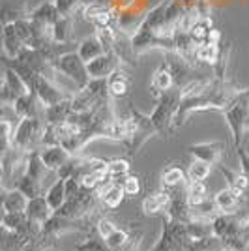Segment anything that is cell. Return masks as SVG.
Listing matches in <instances>:
<instances>
[{"label": "cell", "mask_w": 249, "mask_h": 251, "mask_svg": "<svg viewBox=\"0 0 249 251\" xmlns=\"http://www.w3.org/2000/svg\"><path fill=\"white\" fill-rule=\"evenodd\" d=\"M197 21L187 11L184 0H159L152 10L145 15L141 26L131 36V45L137 54L161 49L174 52V34L178 28L189 30Z\"/></svg>", "instance_id": "1"}, {"label": "cell", "mask_w": 249, "mask_h": 251, "mask_svg": "<svg viewBox=\"0 0 249 251\" xmlns=\"http://www.w3.org/2000/svg\"><path fill=\"white\" fill-rule=\"evenodd\" d=\"M182 101V90L174 86L173 90H169L165 94H161L157 98V105L154 109V113L150 115L152 122L156 126L157 135L161 137H171L174 131V116Z\"/></svg>", "instance_id": "2"}, {"label": "cell", "mask_w": 249, "mask_h": 251, "mask_svg": "<svg viewBox=\"0 0 249 251\" xmlns=\"http://www.w3.org/2000/svg\"><path fill=\"white\" fill-rule=\"evenodd\" d=\"M127 118H129V135L125 139L124 147L127 148V152L131 156H137V152L145 147L152 137L157 135V129L150 115H145L137 109H131Z\"/></svg>", "instance_id": "3"}, {"label": "cell", "mask_w": 249, "mask_h": 251, "mask_svg": "<svg viewBox=\"0 0 249 251\" xmlns=\"http://www.w3.org/2000/svg\"><path fill=\"white\" fill-rule=\"evenodd\" d=\"M45 122L43 118H21L13 131V148L23 152H36L43 148Z\"/></svg>", "instance_id": "4"}, {"label": "cell", "mask_w": 249, "mask_h": 251, "mask_svg": "<svg viewBox=\"0 0 249 251\" xmlns=\"http://www.w3.org/2000/svg\"><path fill=\"white\" fill-rule=\"evenodd\" d=\"M54 70L60 75H64L66 79H70L77 90H83L86 84L90 83V74H88V66L81 58V54L77 51L70 52H60L54 60H52Z\"/></svg>", "instance_id": "5"}, {"label": "cell", "mask_w": 249, "mask_h": 251, "mask_svg": "<svg viewBox=\"0 0 249 251\" xmlns=\"http://www.w3.org/2000/svg\"><path fill=\"white\" fill-rule=\"evenodd\" d=\"M189 244H191V238L187 234L186 223L174 221L169 216H165L163 227H161V236L156 246L152 248V251H186Z\"/></svg>", "instance_id": "6"}, {"label": "cell", "mask_w": 249, "mask_h": 251, "mask_svg": "<svg viewBox=\"0 0 249 251\" xmlns=\"http://www.w3.org/2000/svg\"><path fill=\"white\" fill-rule=\"evenodd\" d=\"M223 115H225V120L230 127L234 148H238L242 145L244 133H246V120L249 116V88H244V92L232 101V105Z\"/></svg>", "instance_id": "7"}, {"label": "cell", "mask_w": 249, "mask_h": 251, "mask_svg": "<svg viewBox=\"0 0 249 251\" xmlns=\"http://www.w3.org/2000/svg\"><path fill=\"white\" fill-rule=\"evenodd\" d=\"M28 90V86L25 83L21 75L17 74L13 68L4 66V79H2V103H15L21 96H25Z\"/></svg>", "instance_id": "8"}, {"label": "cell", "mask_w": 249, "mask_h": 251, "mask_svg": "<svg viewBox=\"0 0 249 251\" xmlns=\"http://www.w3.org/2000/svg\"><path fill=\"white\" fill-rule=\"evenodd\" d=\"M122 58L113 51L109 49L107 52H103L101 56H98L96 60L88 62V74H90V79H107L111 74H114L118 68H122Z\"/></svg>", "instance_id": "9"}, {"label": "cell", "mask_w": 249, "mask_h": 251, "mask_svg": "<svg viewBox=\"0 0 249 251\" xmlns=\"http://www.w3.org/2000/svg\"><path fill=\"white\" fill-rule=\"evenodd\" d=\"M187 154L195 159H202L210 163L212 167H218L221 159L225 156V145L219 141H212V143H197V145H189L187 147Z\"/></svg>", "instance_id": "10"}, {"label": "cell", "mask_w": 249, "mask_h": 251, "mask_svg": "<svg viewBox=\"0 0 249 251\" xmlns=\"http://www.w3.org/2000/svg\"><path fill=\"white\" fill-rule=\"evenodd\" d=\"M26 51V45L15 30L13 23H4L2 26V52L4 58H19Z\"/></svg>", "instance_id": "11"}, {"label": "cell", "mask_w": 249, "mask_h": 251, "mask_svg": "<svg viewBox=\"0 0 249 251\" xmlns=\"http://www.w3.org/2000/svg\"><path fill=\"white\" fill-rule=\"evenodd\" d=\"M169 204H171V191L161 188L157 189V191L148 193L145 199H143V202H141V208H143L145 216H156V214L167 212Z\"/></svg>", "instance_id": "12"}, {"label": "cell", "mask_w": 249, "mask_h": 251, "mask_svg": "<svg viewBox=\"0 0 249 251\" xmlns=\"http://www.w3.org/2000/svg\"><path fill=\"white\" fill-rule=\"evenodd\" d=\"M13 107L21 118H43V111H45L43 101L34 92H26L25 96H21L13 103Z\"/></svg>", "instance_id": "13"}, {"label": "cell", "mask_w": 249, "mask_h": 251, "mask_svg": "<svg viewBox=\"0 0 249 251\" xmlns=\"http://www.w3.org/2000/svg\"><path fill=\"white\" fill-rule=\"evenodd\" d=\"M72 98L73 96L64 98L62 101L45 107V111H43V122L49 126H58V124H62V122H68V118H70L73 113Z\"/></svg>", "instance_id": "14"}, {"label": "cell", "mask_w": 249, "mask_h": 251, "mask_svg": "<svg viewBox=\"0 0 249 251\" xmlns=\"http://www.w3.org/2000/svg\"><path fill=\"white\" fill-rule=\"evenodd\" d=\"M176 84H174V77H173V72L169 68V64L163 62L159 68H157L154 75H152V83H150V90H152V96L154 98H159L161 94H165L169 90H173Z\"/></svg>", "instance_id": "15"}, {"label": "cell", "mask_w": 249, "mask_h": 251, "mask_svg": "<svg viewBox=\"0 0 249 251\" xmlns=\"http://www.w3.org/2000/svg\"><path fill=\"white\" fill-rule=\"evenodd\" d=\"M98 191H100V199H101L103 208H109V210L118 208L125 197L124 188H122V182H116V180L105 182Z\"/></svg>", "instance_id": "16"}, {"label": "cell", "mask_w": 249, "mask_h": 251, "mask_svg": "<svg viewBox=\"0 0 249 251\" xmlns=\"http://www.w3.org/2000/svg\"><path fill=\"white\" fill-rule=\"evenodd\" d=\"M129 88H131V79H129V75L124 68H118L114 74L107 77V90H109V96L113 100L125 98L129 94Z\"/></svg>", "instance_id": "17"}, {"label": "cell", "mask_w": 249, "mask_h": 251, "mask_svg": "<svg viewBox=\"0 0 249 251\" xmlns=\"http://www.w3.org/2000/svg\"><path fill=\"white\" fill-rule=\"evenodd\" d=\"M54 214V210L51 208L49 201L45 199V195H40V197H34L28 202V208H26V218L32 223H38V225H45L47 221L51 220V216Z\"/></svg>", "instance_id": "18"}, {"label": "cell", "mask_w": 249, "mask_h": 251, "mask_svg": "<svg viewBox=\"0 0 249 251\" xmlns=\"http://www.w3.org/2000/svg\"><path fill=\"white\" fill-rule=\"evenodd\" d=\"M42 159L45 163V167L49 169L51 173H56L58 169L62 167L64 163L73 156L70 150H66L62 145H52V147H43L40 150Z\"/></svg>", "instance_id": "19"}, {"label": "cell", "mask_w": 249, "mask_h": 251, "mask_svg": "<svg viewBox=\"0 0 249 251\" xmlns=\"http://www.w3.org/2000/svg\"><path fill=\"white\" fill-rule=\"evenodd\" d=\"M30 19L36 23V25H42V26H49V28H52L54 23L60 19V13H58V10H56L54 0L38 4L34 10H30Z\"/></svg>", "instance_id": "20"}, {"label": "cell", "mask_w": 249, "mask_h": 251, "mask_svg": "<svg viewBox=\"0 0 249 251\" xmlns=\"http://www.w3.org/2000/svg\"><path fill=\"white\" fill-rule=\"evenodd\" d=\"M109 49H107V45H105L103 42H101V38L100 36H88V38H84V40H81L79 42V47H77V52L81 54V58H83L84 62H92V60H96L98 56H101L103 52H107Z\"/></svg>", "instance_id": "21"}, {"label": "cell", "mask_w": 249, "mask_h": 251, "mask_svg": "<svg viewBox=\"0 0 249 251\" xmlns=\"http://www.w3.org/2000/svg\"><path fill=\"white\" fill-rule=\"evenodd\" d=\"M219 173L225 176L227 180V188H230L238 197L244 199V195H246V191L249 188V176L244 173V171H232V169L225 167V165H218Z\"/></svg>", "instance_id": "22"}, {"label": "cell", "mask_w": 249, "mask_h": 251, "mask_svg": "<svg viewBox=\"0 0 249 251\" xmlns=\"http://www.w3.org/2000/svg\"><path fill=\"white\" fill-rule=\"evenodd\" d=\"M28 202H30V199L21 189H4V195H2V210L4 212H26Z\"/></svg>", "instance_id": "23"}, {"label": "cell", "mask_w": 249, "mask_h": 251, "mask_svg": "<svg viewBox=\"0 0 249 251\" xmlns=\"http://www.w3.org/2000/svg\"><path fill=\"white\" fill-rule=\"evenodd\" d=\"M240 201H242V197H238L230 188L219 189L218 193L214 195V202L218 206L219 214H234V212H238Z\"/></svg>", "instance_id": "24"}, {"label": "cell", "mask_w": 249, "mask_h": 251, "mask_svg": "<svg viewBox=\"0 0 249 251\" xmlns=\"http://www.w3.org/2000/svg\"><path fill=\"white\" fill-rule=\"evenodd\" d=\"M75 17H60L52 26V42L54 45H66L73 40Z\"/></svg>", "instance_id": "25"}, {"label": "cell", "mask_w": 249, "mask_h": 251, "mask_svg": "<svg viewBox=\"0 0 249 251\" xmlns=\"http://www.w3.org/2000/svg\"><path fill=\"white\" fill-rule=\"evenodd\" d=\"M45 199L49 201L51 208L56 212L64 206V202L68 201V191H66V180L60 176H56V180L52 182L49 189L45 191Z\"/></svg>", "instance_id": "26"}, {"label": "cell", "mask_w": 249, "mask_h": 251, "mask_svg": "<svg viewBox=\"0 0 249 251\" xmlns=\"http://www.w3.org/2000/svg\"><path fill=\"white\" fill-rule=\"evenodd\" d=\"M73 251H113V250L109 248L107 240H105L103 236L98 232L96 225H94V227H90V229H88L86 238H84L81 244H77Z\"/></svg>", "instance_id": "27"}, {"label": "cell", "mask_w": 249, "mask_h": 251, "mask_svg": "<svg viewBox=\"0 0 249 251\" xmlns=\"http://www.w3.org/2000/svg\"><path fill=\"white\" fill-rule=\"evenodd\" d=\"M223 54V43H202L197 47V60L216 68Z\"/></svg>", "instance_id": "28"}, {"label": "cell", "mask_w": 249, "mask_h": 251, "mask_svg": "<svg viewBox=\"0 0 249 251\" xmlns=\"http://www.w3.org/2000/svg\"><path fill=\"white\" fill-rule=\"evenodd\" d=\"M186 182H187V173L184 169L176 167V165L167 167L165 171L161 173V188L173 189V188L182 186V184H186Z\"/></svg>", "instance_id": "29"}, {"label": "cell", "mask_w": 249, "mask_h": 251, "mask_svg": "<svg viewBox=\"0 0 249 251\" xmlns=\"http://www.w3.org/2000/svg\"><path fill=\"white\" fill-rule=\"evenodd\" d=\"M187 199H189L191 208H197L200 204H204L210 199L206 184L204 182H189L187 184Z\"/></svg>", "instance_id": "30"}, {"label": "cell", "mask_w": 249, "mask_h": 251, "mask_svg": "<svg viewBox=\"0 0 249 251\" xmlns=\"http://www.w3.org/2000/svg\"><path fill=\"white\" fill-rule=\"evenodd\" d=\"M186 173L189 182H206V178L212 173V165L206 163V161H202V159H195L193 157V161L189 163Z\"/></svg>", "instance_id": "31"}, {"label": "cell", "mask_w": 249, "mask_h": 251, "mask_svg": "<svg viewBox=\"0 0 249 251\" xmlns=\"http://www.w3.org/2000/svg\"><path fill=\"white\" fill-rule=\"evenodd\" d=\"M28 225L26 212H4L2 214V229L19 230Z\"/></svg>", "instance_id": "32"}, {"label": "cell", "mask_w": 249, "mask_h": 251, "mask_svg": "<svg viewBox=\"0 0 249 251\" xmlns=\"http://www.w3.org/2000/svg\"><path fill=\"white\" fill-rule=\"evenodd\" d=\"M107 171H109V176L111 180H116V182H122L129 173V161L124 159V157H114V159H109L107 161Z\"/></svg>", "instance_id": "33"}, {"label": "cell", "mask_w": 249, "mask_h": 251, "mask_svg": "<svg viewBox=\"0 0 249 251\" xmlns=\"http://www.w3.org/2000/svg\"><path fill=\"white\" fill-rule=\"evenodd\" d=\"M17 189H21L23 193L28 197V199H34V197H40V195H45L43 193V182L38 180V178H32L28 175H25L21 178V182L15 186Z\"/></svg>", "instance_id": "34"}, {"label": "cell", "mask_w": 249, "mask_h": 251, "mask_svg": "<svg viewBox=\"0 0 249 251\" xmlns=\"http://www.w3.org/2000/svg\"><path fill=\"white\" fill-rule=\"evenodd\" d=\"M56 10L60 13V17H75L77 11L83 10V0H54Z\"/></svg>", "instance_id": "35"}, {"label": "cell", "mask_w": 249, "mask_h": 251, "mask_svg": "<svg viewBox=\"0 0 249 251\" xmlns=\"http://www.w3.org/2000/svg\"><path fill=\"white\" fill-rule=\"evenodd\" d=\"M129 238H131V232L118 227V229L114 230L111 236H107L105 240H107V244H109V248H111V250L118 251V250H122L125 244L129 242Z\"/></svg>", "instance_id": "36"}, {"label": "cell", "mask_w": 249, "mask_h": 251, "mask_svg": "<svg viewBox=\"0 0 249 251\" xmlns=\"http://www.w3.org/2000/svg\"><path fill=\"white\" fill-rule=\"evenodd\" d=\"M122 188H124L125 197H135L141 193V178L137 175H127L122 180Z\"/></svg>", "instance_id": "37"}, {"label": "cell", "mask_w": 249, "mask_h": 251, "mask_svg": "<svg viewBox=\"0 0 249 251\" xmlns=\"http://www.w3.org/2000/svg\"><path fill=\"white\" fill-rule=\"evenodd\" d=\"M96 229H98V232L103 236V238H107V236H111L114 230L118 229L116 225H114L113 221L109 220V218H103V216H100L98 218V221H96Z\"/></svg>", "instance_id": "38"}, {"label": "cell", "mask_w": 249, "mask_h": 251, "mask_svg": "<svg viewBox=\"0 0 249 251\" xmlns=\"http://www.w3.org/2000/svg\"><path fill=\"white\" fill-rule=\"evenodd\" d=\"M236 150V154H238V159H240V165H242V171L246 173L249 176V152L244 148V145H240L238 148H234Z\"/></svg>", "instance_id": "39"}, {"label": "cell", "mask_w": 249, "mask_h": 251, "mask_svg": "<svg viewBox=\"0 0 249 251\" xmlns=\"http://www.w3.org/2000/svg\"><path fill=\"white\" fill-rule=\"evenodd\" d=\"M96 2H105V0H83L84 6H88V4H96Z\"/></svg>", "instance_id": "40"}]
</instances>
